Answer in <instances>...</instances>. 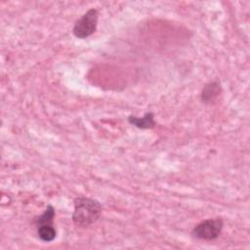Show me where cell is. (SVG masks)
<instances>
[{"label":"cell","instance_id":"obj_2","mask_svg":"<svg viewBox=\"0 0 250 250\" xmlns=\"http://www.w3.org/2000/svg\"><path fill=\"white\" fill-rule=\"evenodd\" d=\"M98 18H99V13L97 9H90L88 10L79 20L76 21L72 32L75 37L84 39L92 35L98 25Z\"/></svg>","mask_w":250,"mask_h":250},{"label":"cell","instance_id":"obj_4","mask_svg":"<svg viewBox=\"0 0 250 250\" xmlns=\"http://www.w3.org/2000/svg\"><path fill=\"white\" fill-rule=\"evenodd\" d=\"M222 93V86L219 81H210L206 83L201 92V101L204 104H211L217 100Z\"/></svg>","mask_w":250,"mask_h":250},{"label":"cell","instance_id":"obj_6","mask_svg":"<svg viewBox=\"0 0 250 250\" xmlns=\"http://www.w3.org/2000/svg\"><path fill=\"white\" fill-rule=\"evenodd\" d=\"M37 235L44 242H51L57 236V231L54 227V223L38 224L36 225Z\"/></svg>","mask_w":250,"mask_h":250},{"label":"cell","instance_id":"obj_1","mask_svg":"<svg viewBox=\"0 0 250 250\" xmlns=\"http://www.w3.org/2000/svg\"><path fill=\"white\" fill-rule=\"evenodd\" d=\"M102 213L101 203L93 198L77 197L74 199L72 221L78 227H88L98 221Z\"/></svg>","mask_w":250,"mask_h":250},{"label":"cell","instance_id":"obj_5","mask_svg":"<svg viewBox=\"0 0 250 250\" xmlns=\"http://www.w3.org/2000/svg\"><path fill=\"white\" fill-rule=\"evenodd\" d=\"M128 122L139 129H151L155 126L154 114L150 111L146 112L143 117L130 115L128 117Z\"/></svg>","mask_w":250,"mask_h":250},{"label":"cell","instance_id":"obj_3","mask_svg":"<svg viewBox=\"0 0 250 250\" xmlns=\"http://www.w3.org/2000/svg\"><path fill=\"white\" fill-rule=\"evenodd\" d=\"M223 227L224 222L221 218L207 219L197 224L193 228L191 234L197 239L214 240L220 235Z\"/></svg>","mask_w":250,"mask_h":250}]
</instances>
